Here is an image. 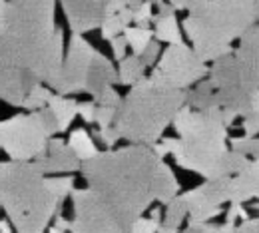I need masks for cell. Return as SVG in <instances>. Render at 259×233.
<instances>
[{
  "label": "cell",
  "instance_id": "6da1fadb",
  "mask_svg": "<svg viewBox=\"0 0 259 233\" xmlns=\"http://www.w3.org/2000/svg\"><path fill=\"white\" fill-rule=\"evenodd\" d=\"M162 160L148 146L98 152L80 164L88 190L72 192L74 233H132L156 200V173Z\"/></svg>",
  "mask_w": 259,
  "mask_h": 233
},
{
  "label": "cell",
  "instance_id": "7a4b0ae2",
  "mask_svg": "<svg viewBox=\"0 0 259 233\" xmlns=\"http://www.w3.org/2000/svg\"><path fill=\"white\" fill-rule=\"evenodd\" d=\"M56 0H0V100L22 108L34 86H52L64 62Z\"/></svg>",
  "mask_w": 259,
  "mask_h": 233
},
{
  "label": "cell",
  "instance_id": "3957f363",
  "mask_svg": "<svg viewBox=\"0 0 259 233\" xmlns=\"http://www.w3.org/2000/svg\"><path fill=\"white\" fill-rule=\"evenodd\" d=\"M178 137H165L163 148L178 166L205 179L231 177L247 166V156L227 148V126L218 110H192L184 106L174 120Z\"/></svg>",
  "mask_w": 259,
  "mask_h": 233
},
{
  "label": "cell",
  "instance_id": "277c9868",
  "mask_svg": "<svg viewBox=\"0 0 259 233\" xmlns=\"http://www.w3.org/2000/svg\"><path fill=\"white\" fill-rule=\"evenodd\" d=\"M184 106L186 92L167 88L152 78H142L116 108L114 130L120 139H126L132 146L152 148L165 128L174 124Z\"/></svg>",
  "mask_w": 259,
  "mask_h": 233
},
{
  "label": "cell",
  "instance_id": "5b68a950",
  "mask_svg": "<svg viewBox=\"0 0 259 233\" xmlns=\"http://www.w3.org/2000/svg\"><path fill=\"white\" fill-rule=\"evenodd\" d=\"M60 203L34 162H0V209L16 233H44Z\"/></svg>",
  "mask_w": 259,
  "mask_h": 233
},
{
  "label": "cell",
  "instance_id": "8992f818",
  "mask_svg": "<svg viewBox=\"0 0 259 233\" xmlns=\"http://www.w3.org/2000/svg\"><path fill=\"white\" fill-rule=\"evenodd\" d=\"M253 24H257L253 0H207L197 14L186 16L184 30L197 58L207 64L231 54V44Z\"/></svg>",
  "mask_w": 259,
  "mask_h": 233
},
{
  "label": "cell",
  "instance_id": "52a82bcc",
  "mask_svg": "<svg viewBox=\"0 0 259 233\" xmlns=\"http://www.w3.org/2000/svg\"><path fill=\"white\" fill-rule=\"evenodd\" d=\"M56 133V120L48 108L16 114L0 122V150L12 162H34L48 150Z\"/></svg>",
  "mask_w": 259,
  "mask_h": 233
},
{
  "label": "cell",
  "instance_id": "ba28073f",
  "mask_svg": "<svg viewBox=\"0 0 259 233\" xmlns=\"http://www.w3.org/2000/svg\"><path fill=\"white\" fill-rule=\"evenodd\" d=\"M207 82L215 90L218 106L233 110L237 116H249L251 96L259 90V68H251L231 54L213 60L207 68Z\"/></svg>",
  "mask_w": 259,
  "mask_h": 233
},
{
  "label": "cell",
  "instance_id": "9c48e42d",
  "mask_svg": "<svg viewBox=\"0 0 259 233\" xmlns=\"http://www.w3.org/2000/svg\"><path fill=\"white\" fill-rule=\"evenodd\" d=\"M205 76H207L205 62L197 58L192 46H188L186 42H180V44H169L163 50L150 78L167 88L186 92Z\"/></svg>",
  "mask_w": 259,
  "mask_h": 233
},
{
  "label": "cell",
  "instance_id": "30bf717a",
  "mask_svg": "<svg viewBox=\"0 0 259 233\" xmlns=\"http://www.w3.org/2000/svg\"><path fill=\"white\" fill-rule=\"evenodd\" d=\"M94 56H96V50L92 48V44L84 40L80 34H72L66 58L62 62V70L50 88L56 90L60 96H72V94L84 92Z\"/></svg>",
  "mask_w": 259,
  "mask_h": 233
},
{
  "label": "cell",
  "instance_id": "8fae6325",
  "mask_svg": "<svg viewBox=\"0 0 259 233\" xmlns=\"http://www.w3.org/2000/svg\"><path fill=\"white\" fill-rule=\"evenodd\" d=\"M68 26L74 34H86L100 28L108 14L110 0H60Z\"/></svg>",
  "mask_w": 259,
  "mask_h": 233
},
{
  "label": "cell",
  "instance_id": "7c38bea8",
  "mask_svg": "<svg viewBox=\"0 0 259 233\" xmlns=\"http://www.w3.org/2000/svg\"><path fill=\"white\" fill-rule=\"evenodd\" d=\"M34 164L44 175H54V173H72L80 169V160L74 156V152L68 148L62 139H50L46 154H42Z\"/></svg>",
  "mask_w": 259,
  "mask_h": 233
},
{
  "label": "cell",
  "instance_id": "4fadbf2b",
  "mask_svg": "<svg viewBox=\"0 0 259 233\" xmlns=\"http://www.w3.org/2000/svg\"><path fill=\"white\" fill-rule=\"evenodd\" d=\"M259 198V158L247 162V166L237 171L235 177H229V201L243 203V201Z\"/></svg>",
  "mask_w": 259,
  "mask_h": 233
},
{
  "label": "cell",
  "instance_id": "5bb4252c",
  "mask_svg": "<svg viewBox=\"0 0 259 233\" xmlns=\"http://www.w3.org/2000/svg\"><path fill=\"white\" fill-rule=\"evenodd\" d=\"M116 82H118L116 68L112 66V62L104 54H100L96 50V56L92 60V68H90V74H88V82H86V90L84 92L94 98L100 92H104L106 88H112Z\"/></svg>",
  "mask_w": 259,
  "mask_h": 233
},
{
  "label": "cell",
  "instance_id": "9a60e30c",
  "mask_svg": "<svg viewBox=\"0 0 259 233\" xmlns=\"http://www.w3.org/2000/svg\"><path fill=\"white\" fill-rule=\"evenodd\" d=\"M46 108L52 112V116L56 120V132L60 133L66 132L72 126L74 118L78 116V102L74 100V98H70V96L54 94Z\"/></svg>",
  "mask_w": 259,
  "mask_h": 233
},
{
  "label": "cell",
  "instance_id": "2e32d148",
  "mask_svg": "<svg viewBox=\"0 0 259 233\" xmlns=\"http://www.w3.org/2000/svg\"><path fill=\"white\" fill-rule=\"evenodd\" d=\"M233 56L247 66L259 68V24H253L239 38V46L233 50Z\"/></svg>",
  "mask_w": 259,
  "mask_h": 233
},
{
  "label": "cell",
  "instance_id": "e0dca14e",
  "mask_svg": "<svg viewBox=\"0 0 259 233\" xmlns=\"http://www.w3.org/2000/svg\"><path fill=\"white\" fill-rule=\"evenodd\" d=\"M186 106L192 110H218L215 90L207 80L195 84L192 90H186Z\"/></svg>",
  "mask_w": 259,
  "mask_h": 233
},
{
  "label": "cell",
  "instance_id": "ac0fdd59",
  "mask_svg": "<svg viewBox=\"0 0 259 233\" xmlns=\"http://www.w3.org/2000/svg\"><path fill=\"white\" fill-rule=\"evenodd\" d=\"M180 183L167 164H160L158 173H156V201L160 203H169L174 198H178Z\"/></svg>",
  "mask_w": 259,
  "mask_h": 233
},
{
  "label": "cell",
  "instance_id": "d6986e66",
  "mask_svg": "<svg viewBox=\"0 0 259 233\" xmlns=\"http://www.w3.org/2000/svg\"><path fill=\"white\" fill-rule=\"evenodd\" d=\"M132 24V10L128 6L116 14H108L102 24H100V32H102V38L104 40H114L116 36H122V32Z\"/></svg>",
  "mask_w": 259,
  "mask_h": 233
},
{
  "label": "cell",
  "instance_id": "ffe728a7",
  "mask_svg": "<svg viewBox=\"0 0 259 233\" xmlns=\"http://www.w3.org/2000/svg\"><path fill=\"white\" fill-rule=\"evenodd\" d=\"M68 148L74 152V156L80 160V164L86 162V160H90V158H94L98 154L96 144H94L92 135L86 132V130H82V128L80 130H74V132L70 133Z\"/></svg>",
  "mask_w": 259,
  "mask_h": 233
},
{
  "label": "cell",
  "instance_id": "44dd1931",
  "mask_svg": "<svg viewBox=\"0 0 259 233\" xmlns=\"http://www.w3.org/2000/svg\"><path fill=\"white\" fill-rule=\"evenodd\" d=\"M154 36L158 42H167V44H180L184 42L180 24L176 20V14L171 16H154Z\"/></svg>",
  "mask_w": 259,
  "mask_h": 233
},
{
  "label": "cell",
  "instance_id": "7402d4cb",
  "mask_svg": "<svg viewBox=\"0 0 259 233\" xmlns=\"http://www.w3.org/2000/svg\"><path fill=\"white\" fill-rule=\"evenodd\" d=\"M144 72L146 66L142 62L140 56H126L124 60H120V68H118V84H124V86H134L136 82H140L144 78Z\"/></svg>",
  "mask_w": 259,
  "mask_h": 233
},
{
  "label": "cell",
  "instance_id": "603a6c76",
  "mask_svg": "<svg viewBox=\"0 0 259 233\" xmlns=\"http://www.w3.org/2000/svg\"><path fill=\"white\" fill-rule=\"evenodd\" d=\"M122 36L126 38V44L132 48L134 56H142L144 50H146V48L150 46V42L154 40V30H150V28H140V26H128Z\"/></svg>",
  "mask_w": 259,
  "mask_h": 233
},
{
  "label": "cell",
  "instance_id": "cb8c5ba5",
  "mask_svg": "<svg viewBox=\"0 0 259 233\" xmlns=\"http://www.w3.org/2000/svg\"><path fill=\"white\" fill-rule=\"evenodd\" d=\"M46 183L50 192L62 201L74 192V177L72 175H46Z\"/></svg>",
  "mask_w": 259,
  "mask_h": 233
},
{
  "label": "cell",
  "instance_id": "d4e9b609",
  "mask_svg": "<svg viewBox=\"0 0 259 233\" xmlns=\"http://www.w3.org/2000/svg\"><path fill=\"white\" fill-rule=\"evenodd\" d=\"M152 4L150 2H142L136 10H132V22L140 28H148L154 22V12H152Z\"/></svg>",
  "mask_w": 259,
  "mask_h": 233
},
{
  "label": "cell",
  "instance_id": "484cf974",
  "mask_svg": "<svg viewBox=\"0 0 259 233\" xmlns=\"http://www.w3.org/2000/svg\"><path fill=\"white\" fill-rule=\"evenodd\" d=\"M231 146H233L235 152H239V154H243V156L251 154V156L259 158V137H247V135H243V137H233V139H231Z\"/></svg>",
  "mask_w": 259,
  "mask_h": 233
},
{
  "label": "cell",
  "instance_id": "4316f807",
  "mask_svg": "<svg viewBox=\"0 0 259 233\" xmlns=\"http://www.w3.org/2000/svg\"><path fill=\"white\" fill-rule=\"evenodd\" d=\"M92 102L96 104V106H106V108H118L120 106V102H122V96L114 90V86L112 88H106L104 92H100L98 96L92 98Z\"/></svg>",
  "mask_w": 259,
  "mask_h": 233
},
{
  "label": "cell",
  "instance_id": "83f0119b",
  "mask_svg": "<svg viewBox=\"0 0 259 233\" xmlns=\"http://www.w3.org/2000/svg\"><path fill=\"white\" fill-rule=\"evenodd\" d=\"M158 227H160V211L156 209V211L152 213L150 219L140 217V219L136 221V225H134L132 233H156L158 231Z\"/></svg>",
  "mask_w": 259,
  "mask_h": 233
},
{
  "label": "cell",
  "instance_id": "f1b7e54d",
  "mask_svg": "<svg viewBox=\"0 0 259 233\" xmlns=\"http://www.w3.org/2000/svg\"><path fill=\"white\" fill-rule=\"evenodd\" d=\"M116 118V108H106V106H96V122L100 128H110L114 126Z\"/></svg>",
  "mask_w": 259,
  "mask_h": 233
},
{
  "label": "cell",
  "instance_id": "f546056e",
  "mask_svg": "<svg viewBox=\"0 0 259 233\" xmlns=\"http://www.w3.org/2000/svg\"><path fill=\"white\" fill-rule=\"evenodd\" d=\"M158 56H160V42H158V40H152L150 46L144 50V54H142L140 58H142L144 66L148 68V66H152V64L158 62Z\"/></svg>",
  "mask_w": 259,
  "mask_h": 233
},
{
  "label": "cell",
  "instance_id": "4dcf8cb0",
  "mask_svg": "<svg viewBox=\"0 0 259 233\" xmlns=\"http://www.w3.org/2000/svg\"><path fill=\"white\" fill-rule=\"evenodd\" d=\"M78 116L86 124H94V120H96V104L94 102H78Z\"/></svg>",
  "mask_w": 259,
  "mask_h": 233
},
{
  "label": "cell",
  "instance_id": "1f68e13d",
  "mask_svg": "<svg viewBox=\"0 0 259 233\" xmlns=\"http://www.w3.org/2000/svg\"><path fill=\"white\" fill-rule=\"evenodd\" d=\"M241 128H243V132H245V135H247V137H257V133H259V114L243 118Z\"/></svg>",
  "mask_w": 259,
  "mask_h": 233
},
{
  "label": "cell",
  "instance_id": "d6a6232c",
  "mask_svg": "<svg viewBox=\"0 0 259 233\" xmlns=\"http://www.w3.org/2000/svg\"><path fill=\"white\" fill-rule=\"evenodd\" d=\"M112 44V52H114V58L120 62L126 58V50H128V44H126V38L124 36H116L114 40H110Z\"/></svg>",
  "mask_w": 259,
  "mask_h": 233
},
{
  "label": "cell",
  "instance_id": "836d02e7",
  "mask_svg": "<svg viewBox=\"0 0 259 233\" xmlns=\"http://www.w3.org/2000/svg\"><path fill=\"white\" fill-rule=\"evenodd\" d=\"M98 137H100L108 148H114V146L118 144V139H120V135L114 130V126H110V128H100V130H98Z\"/></svg>",
  "mask_w": 259,
  "mask_h": 233
},
{
  "label": "cell",
  "instance_id": "e575fe53",
  "mask_svg": "<svg viewBox=\"0 0 259 233\" xmlns=\"http://www.w3.org/2000/svg\"><path fill=\"white\" fill-rule=\"evenodd\" d=\"M205 4H207V0H188L186 10H188V14H197Z\"/></svg>",
  "mask_w": 259,
  "mask_h": 233
},
{
  "label": "cell",
  "instance_id": "d590c367",
  "mask_svg": "<svg viewBox=\"0 0 259 233\" xmlns=\"http://www.w3.org/2000/svg\"><path fill=\"white\" fill-rule=\"evenodd\" d=\"M126 8V0H110V4H108V14H116V12H120V10H124ZM106 14V16H108Z\"/></svg>",
  "mask_w": 259,
  "mask_h": 233
},
{
  "label": "cell",
  "instance_id": "8d00e7d4",
  "mask_svg": "<svg viewBox=\"0 0 259 233\" xmlns=\"http://www.w3.org/2000/svg\"><path fill=\"white\" fill-rule=\"evenodd\" d=\"M165 2L171 4L174 10H186V4H188V0H165Z\"/></svg>",
  "mask_w": 259,
  "mask_h": 233
},
{
  "label": "cell",
  "instance_id": "74e56055",
  "mask_svg": "<svg viewBox=\"0 0 259 233\" xmlns=\"http://www.w3.org/2000/svg\"><path fill=\"white\" fill-rule=\"evenodd\" d=\"M142 2H144V0H126V6H128L130 10H136V8H138Z\"/></svg>",
  "mask_w": 259,
  "mask_h": 233
},
{
  "label": "cell",
  "instance_id": "f35d334b",
  "mask_svg": "<svg viewBox=\"0 0 259 233\" xmlns=\"http://www.w3.org/2000/svg\"><path fill=\"white\" fill-rule=\"evenodd\" d=\"M0 233H12L10 225H8V221H4V219H0Z\"/></svg>",
  "mask_w": 259,
  "mask_h": 233
},
{
  "label": "cell",
  "instance_id": "ab89813d",
  "mask_svg": "<svg viewBox=\"0 0 259 233\" xmlns=\"http://www.w3.org/2000/svg\"><path fill=\"white\" fill-rule=\"evenodd\" d=\"M50 233H64V231H60V229H56V227H52V229H50Z\"/></svg>",
  "mask_w": 259,
  "mask_h": 233
}]
</instances>
